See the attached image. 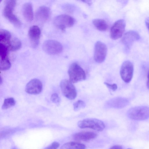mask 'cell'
I'll list each match as a JSON object with an SVG mask.
<instances>
[{
    "mask_svg": "<svg viewBox=\"0 0 149 149\" xmlns=\"http://www.w3.org/2000/svg\"><path fill=\"white\" fill-rule=\"evenodd\" d=\"M16 4V1L14 0H6L3 10V14L5 17L15 26L19 27L22 23L19 19L13 13Z\"/></svg>",
    "mask_w": 149,
    "mask_h": 149,
    "instance_id": "6da1fadb",
    "label": "cell"
},
{
    "mask_svg": "<svg viewBox=\"0 0 149 149\" xmlns=\"http://www.w3.org/2000/svg\"><path fill=\"white\" fill-rule=\"evenodd\" d=\"M69 80L72 83L85 80L86 77L84 70L76 63H72L68 70Z\"/></svg>",
    "mask_w": 149,
    "mask_h": 149,
    "instance_id": "7a4b0ae2",
    "label": "cell"
},
{
    "mask_svg": "<svg viewBox=\"0 0 149 149\" xmlns=\"http://www.w3.org/2000/svg\"><path fill=\"white\" fill-rule=\"evenodd\" d=\"M128 116L135 120H143L149 118V107L146 106H137L130 109L127 112Z\"/></svg>",
    "mask_w": 149,
    "mask_h": 149,
    "instance_id": "3957f363",
    "label": "cell"
},
{
    "mask_svg": "<svg viewBox=\"0 0 149 149\" xmlns=\"http://www.w3.org/2000/svg\"><path fill=\"white\" fill-rule=\"evenodd\" d=\"M78 126L82 129L89 128L101 131L105 127V125L102 121L94 118H88L79 121Z\"/></svg>",
    "mask_w": 149,
    "mask_h": 149,
    "instance_id": "277c9868",
    "label": "cell"
},
{
    "mask_svg": "<svg viewBox=\"0 0 149 149\" xmlns=\"http://www.w3.org/2000/svg\"><path fill=\"white\" fill-rule=\"evenodd\" d=\"M54 25L63 31L67 27L72 26L75 23V19L67 14H62L57 16L53 21Z\"/></svg>",
    "mask_w": 149,
    "mask_h": 149,
    "instance_id": "5b68a950",
    "label": "cell"
},
{
    "mask_svg": "<svg viewBox=\"0 0 149 149\" xmlns=\"http://www.w3.org/2000/svg\"><path fill=\"white\" fill-rule=\"evenodd\" d=\"M60 87L64 95L70 100L74 99L77 97V92L76 89L73 83L66 79L61 81Z\"/></svg>",
    "mask_w": 149,
    "mask_h": 149,
    "instance_id": "8992f818",
    "label": "cell"
},
{
    "mask_svg": "<svg viewBox=\"0 0 149 149\" xmlns=\"http://www.w3.org/2000/svg\"><path fill=\"white\" fill-rule=\"evenodd\" d=\"M42 49L46 53L50 55H55L60 53L63 47L58 42L53 40L45 41L42 46Z\"/></svg>",
    "mask_w": 149,
    "mask_h": 149,
    "instance_id": "52a82bcc",
    "label": "cell"
},
{
    "mask_svg": "<svg viewBox=\"0 0 149 149\" xmlns=\"http://www.w3.org/2000/svg\"><path fill=\"white\" fill-rule=\"evenodd\" d=\"M134 67L132 63L129 61H124L122 63L120 71L122 79L126 83L131 80L133 74Z\"/></svg>",
    "mask_w": 149,
    "mask_h": 149,
    "instance_id": "ba28073f",
    "label": "cell"
},
{
    "mask_svg": "<svg viewBox=\"0 0 149 149\" xmlns=\"http://www.w3.org/2000/svg\"><path fill=\"white\" fill-rule=\"evenodd\" d=\"M107 47L106 45L100 41L97 42L95 44L94 58L95 61L100 63L105 59L107 53Z\"/></svg>",
    "mask_w": 149,
    "mask_h": 149,
    "instance_id": "9c48e42d",
    "label": "cell"
},
{
    "mask_svg": "<svg viewBox=\"0 0 149 149\" xmlns=\"http://www.w3.org/2000/svg\"><path fill=\"white\" fill-rule=\"evenodd\" d=\"M125 26V21L122 19L116 22L112 26L110 31V36L113 40L118 39L123 35Z\"/></svg>",
    "mask_w": 149,
    "mask_h": 149,
    "instance_id": "30bf717a",
    "label": "cell"
},
{
    "mask_svg": "<svg viewBox=\"0 0 149 149\" xmlns=\"http://www.w3.org/2000/svg\"><path fill=\"white\" fill-rule=\"evenodd\" d=\"M41 35V31L37 26H31L29 31L28 36L31 46L36 48L38 45Z\"/></svg>",
    "mask_w": 149,
    "mask_h": 149,
    "instance_id": "8fae6325",
    "label": "cell"
},
{
    "mask_svg": "<svg viewBox=\"0 0 149 149\" xmlns=\"http://www.w3.org/2000/svg\"><path fill=\"white\" fill-rule=\"evenodd\" d=\"M42 89V85L39 80L34 79L30 81L26 84L25 91L27 93L33 95L40 93Z\"/></svg>",
    "mask_w": 149,
    "mask_h": 149,
    "instance_id": "7c38bea8",
    "label": "cell"
},
{
    "mask_svg": "<svg viewBox=\"0 0 149 149\" xmlns=\"http://www.w3.org/2000/svg\"><path fill=\"white\" fill-rule=\"evenodd\" d=\"M129 103L127 99L122 97H117L111 99L107 101L105 104L107 107L121 109L127 106Z\"/></svg>",
    "mask_w": 149,
    "mask_h": 149,
    "instance_id": "4fadbf2b",
    "label": "cell"
},
{
    "mask_svg": "<svg viewBox=\"0 0 149 149\" xmlns=\"http://www.w3.org/2000/svg\"><path fill=\"white\" fill-rule=\"evenodd\" d=\"M140 38V36L138 33L135 31L131 30L123 35L121 41L127 48L129 49L133 43Z\"/></svg>",
    "mask_w": 149,
    "mask_h": 149,
    "instance_id": "5bb4252c",
    "label": "cell"
},
{
    "mask_svg": "<svg viewBox=\"0 0 149 149\" xmlns=\"http://www.w3.org/2000/svg\"><path fill=\"white\" fill-rule=\"evenodd\" d=\"M50 14V10L48 7L45 6H41L36 11V20L39 23H44L49 19Z\"/></svg>",
    "mask_w": 149,
    "mask_h": 149,
    "instance_id": "9a60e30c",
    "label": "cell"
},
{
    "mask_svg": "<svg viewBox=\"0 0 149 149\" xmlns=\"http://www.w3.org/2000/svg\"><path fill=\"white\" fill-rule=\"evenodd\" d=\"M97 136V134L94 132L85 131L76 133L74 135L73 138L76 140L88 141L94 139Z\"/></svg>",
    "mask_w": 149,
    "mask_h": 149,
    "instance_id": "2e32d148",
    "label": "cell"
},
{
    "mask_svg": "<svg viewBox=\"0 0 149 149\" xmlns=\"http://www.w3.org/2000/svg\"><path fill=\"white\" fill-rule=\"evenodd\" d=\"M22 12L24 18L28 22L32 21L33 18V10L32 4L26 3L23 6Z\"/></svg>",
    "mask_w": 149,
    "mask_h": 149,
    "instance_id": "e0dca14e",
    "label": "cell"
},
{
    "mask_svg": "<svg viewBox=\"0 0 149 149\" xmlns=\"http://www.w3.org/2000/svg\"><path fill=\"white\" fill-rule=\"evenodd\" d=\"M12 39L11 34L9 31L4 29L0 30V43L7 46Z\"/></svg>",
    "mask_w": 149,
    "mask_h": 149,
    "instance_id": "ac0fdd59",
    "label": "cell"
},
{
    "mask_svg": "<svg viewBox=\"0 0 149 149\" xmlns=\"http://www.w3.org/2000/svg\"><path fill=\"white\" fill-rule=\"evenodd\" d=\"M84 144L74 142H70L63 144L60 149H85Z\"/></svg>",
    "mask_w": 149,
    "mask_h": 149,
    "instance_id": "d6986e66",
    "label": "cell"
},
{
    "mask_svg": "<svg viewBox=\"0 0 149 149\" xmlns=\"http://www.w3.org/2000/svg\"><path fill=\"white\" fill-rule=\"evenodd\" d=\"M93 23L96 28L101 31H105L108 28V25L106 21L102 19H93Z\"/></svg>",
    "mask_w": 149,
    "mask_h": 149,
    "instance_id": "ffe728a7",
    "label": "cell"
},
{
    "mask_svg": "<svg viewBox=\"0 0 149 149\" xmlns=\"http://www.w3.org/2000/svg\"><path fill=\"white\" fill-rule=\"evenodd\" d=\"M20 41L16 38H12L7 46L9 50L15 51L19 49L21 47Z\"/></svg>",
    "mask_w": 149,
    "mask_h": 149,
    "instance_id": "44dd1931",
    "label": "cell"
},
{
    "mask_svg": "<svg viewBox=\"0 0 149 149\" xmlns=\"http://www.w3.org/2000/svg\"><path fill=\"white\" fill-rule=\"evenodd\" d=\"M9 49L6 45L0 43V60L8 58Z\"/></svg>",
    "mask_w": 149,
    "mask_h": 149,
    "instance_id": "7402d4cb",
    "label": "cell"
},
{
    "mask_svg": "<svg viewBox=\"0 0 149 149\" xmlns=\"http://www.w3.org/2000/svg\"><path fill=\"white\" fill-rule=\"evenodd\" d=\"M15 104V102L13 98L10 97L6 99L2 106V109H6L14 106Z\"/></svg>",
    "mask_w": 149,
    "mask_h": 149,
    "instance_id": "603a6c76",
    "label": "cell"
},
{
    "mask_svg": "<svg viewBox=\"0 0 149 149\" xmlns=\"http://www.w3.org/2000/svg\"><path fill=\"white\" fill-rule=\"evenodd\" d=\"M0 69L6 70L9 69L11 66V63L8 58L0 60Z\"/></svg>",
    "mask_w": 149,
    "mask_h": 149,
    "instance_id": "cb8c5ba5",
    "label": "cell"
},
{
    "mask_svg": "<svg viewBox=\"0 0 149 149\" xmlns=\"http://www.w3.org/2000/svg\"><path fill=\"white\" fill-rule=\"evenodd\" d=\"M86 104L85 102L81 100H79L73 104L74 110L77 111L85 107Z\"/></svg>",
    "mask_w": 149,
    "mask_h": 149,
    "instance_id": "d4e9b609",
    "label": "cell"
},
{
    "mask_svg": "<svg viewBox=\"0 0 149 149\" xmlns=\"http://www.w3.org/2000/svg\"><path fill=\"white\" fill-rule=\"evenodd\" d=\"M51 100L53 103L57 105L59 104L61 102V99L58 95L56 93H54L51 96Z\"/></svg>",
    "mask_w": 149,
    "mask_h": 149,
    "instance_id": "484cf974",
    "label": "cell"
},
{
    "mask_svg": "<svg viewBox=\"0 0 149 149\" xmlns=\"http://www.w3.org/2000/svg\"><path fill=\"white\" fill-rule=\"evenodd\" d=\"M59 143L56 142H54L44 149H57L59 146Z\"/></svg>",
    "mask_w": 149,
    "mask_h": 149,
    "instance_id": "4316f807",
    "label": "cell"
},
{
    "mask_svg": "<svg viewBox=\"0 0 149 149\" xmlns=\"http://www.w3.org/2000/svg\"><path fill=\"white\" fill-rule=\"evenodd\" d=\"M104 84L108 88L112 90V91H115L117 88V86L116 84H110L106 82H104Z\"/></svg>",
    "mask_w": 149,
    "mask_h": 149,
    "instance_id": "83f0119b",
    "label": "cell"
},
{
    "mask_svg": "<svg viewBox=\"0 0 149 149\" xmlns=\"http://www.w3.org/2000/svg\"><path fill=\"white\" fill-rule=\"evenodd\" d=\"M109 149H123L121 146L119 145H115L111 147Z\"/></svg>",
    "mask_w": 149,
    "mask_h": 149,
    "instance_id": "f1b7e54d",
    "label": "cell"
},
{
    "mask_svg": "<svg viewBox=\"0 0 149 149\" xmlns=\"http://www.w3.org/2000/svg\"><path fill=\"white\" fill-rule=\"evenodd\" d=\"M146 25L149 31V17H147L145 21Z\"/></svg>",
    "mask_w": 149,
    "mask_h": 149,
    "instance_id": "f546056e",
    "label": "cell"
},
{
    "mask_svg": "<svg viewBox=\"0 0 149 149\" xmlns=\"http://www.w3.org/2000/svg\"><path fill=\"white\" fill-rule=\"evenodd\" d=\"M147 86L148 88L149 89V70L148 71L147 74Z\"/></svg>",
    "mask_w": 149,
    "mask_h": 149,
    "instance_id": "4dcf8cb0",
    "label": "cell"
},
{
    "mask_svg": "<svg viewBox=\"0 0 149 149\" xmlns=\"http://www.w3.org/2000/svg\"><path fill=\"white\" fill-rule=\"evenodd\" d=\"M84 1L85 3H87V4L89 5H90L91 4V2L90 1Z\"/></svg>",
    "mask_w": 149,
    "mask_h": 149,
    "instance_id": "1f68e13d",
    "label": "cell"
},
{
    "mask_svg": "<svg viewBox=\"0 0 149 149\" xmlns=\"http://www.w3.org/2000/svg\"><path fill=\"white\" fill-rule=\"evenodd\" d=\"M131 149V148H128V149Z\"/></svg>",
    "mask_w": 149,
    "mask_h": 149,
    "instance_id": "d6a6232c",
    "label": "cell"
},
{
    "mask_svg": "<svg viewBox=\"0 0 149 149\" xmlns=\"http://www.w3.org/2000/svg\"><path fill=\"white\" fill-rule=\"evenodd\" d=\"M16 149V148H14V149Z\"/></svg>",
    "mask_w": 149,
    "mask_h": 149,
    "instance_id": "836d02e7",
    "label": "cell"
}]
</instances>
